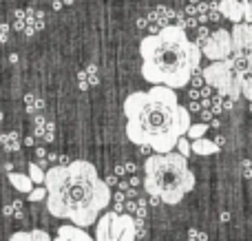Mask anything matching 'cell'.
<instances>
[{
	"mask_svg": "<svg viewBox=\"0 0 252 241\" xmlns=\"http://www.w3.org/2000/svg\"><path fill=\"white\" fill-rule=\"evenodd\" d=\"M44 188L49 190L47 212L73 226L89 228L97 224L102 211L111 204V188L91 162L75 159L47 171Z\"/></svg>",
	"mask_w": 252,
	"mask_h": 241,
	"instance_id": "7a4b0ae2",
	"label": "cell"
},
{
	"mask_svg": "<svg viewBox=\"0 0 252 241\" xmlns=\"http://www.w3.org/2000/svg\"><path fill=\"white\" fill-rule=\"evenodd\" d=\"M47 197H49V190L44 188V186H35V188L29 193L31 202H47Z\"/></svg>",
	"mask_w": 252,
	"mask_h": 241,
	"instance_id": "ac0fdd59",
	"label": "cell"
},
{
	"mask_svg": "<svg viewBox=\"0 0 252 241\" xmlns=\"http://www.w3.org/2000/svg\"><path fill=\"white\" fill-rule=\"evenodd\" d=\"M95 241H137V221L124 212H104L95 224Z\"/></svg>",
	"mask_w": 252,
	"mask_h": 241,
	"instance_id": "8992f818",
	"label": "cell"
},
{
	"mask_svg": "<svg viewBox=\"0 0 252 241\" xmlns=\"http://www.w3.org/2000/svg\"><path fill=\"white\" fill-rule=\"evenodd\" d=\"M9 184L22 195H29L31 190L35 188V184L31 181V177L25 175V173H9Z\"/></svg>",
	"mask_w": 252,
	"mask_h": 241,
	"instance_id": "8fae6325",
	"label": "cell"
},
{
	"mask_svg": "<svg viewBox=\"0 0 252 241\" xmlns=\"http://www.w3.org/2000/svg\"><path fill=\"white\" fill-rule=\"evenodd\" d=\"M241 95L252 102V73H244V82H241Z\"/></svg>",
	"mask_w": 252,
	"mask_h": 241,
	"instance_id": "e0dca14e",
	"label": "cell"
},
{
	"mask_svg": "<svg viewBox=\"0 0 252 241\" xmlns=\"http://www.w3.org/2000/svg\"><path fill=\"white\" fill-rule=\"evenodd\" d=\"M177 149H179V155H184V157H188V155L192 153V144L186 140V137H182V140H179Z\"/></svg>",
	"mask_w": 252,
	"mask_h": 241,
	"instance_id": "ffe728a7",
	"label": "cell"
},
{
	"mask_svg": "<svg viewBox=\"0 0 252 241\" xmlns=\"http://www.w3.org/2000/svg\"><path fill=\"white\" fill-rule=\"evenodd\" d=\"M219 149H221V146H217V142H210V140H206V137H204V140H195V142H192V153L201 155V157L219 153Z\"/></svg>",
	"mask_w": 252,
	"mask_h": 241,
	"instance_id": "4fadbf2b",
	"label": "cell"
},
{
	"mask_svg": "<svg viewBox=\"0 0 252 241\" xmlns=\"http://www.w3.org/2000/svg\"><path fill=\"white\" fill-rule=\"evenodd\" d=\"M9 241H53V239L44 230H20V233H13Z\"/></svg>",
	"mask_w": 252,
	"mask_h": 241,
	"instance_id": "7c38bea8",
	"label": "cell"
},
{
	"mask_svg": "<svg viewBox=\"0 0 252 241\" xmlns=\"http://www.w3.org/2000/svg\"><path fill=\"white\" fill-rule=\"evenodd\" d=\"M2 144L7 151H18L20 149V142H18V133H7L2 135Z\"/></svg>",
	"mask_w": 252,
	"mask_h": 241,
	"instance_id": "2e32d148",
	"label": "cell"
},
{
	"mask_svg": "<svg viewBox=\"0 0 252 241\" xmlns=\"http://www.w3.org/2000/svg\"><path fill=\"white\" fill-rule=\"evenodd\" d=\"M188 241H206V235L199 233V230H190L188 233Z\"/></svg>",
	"mask_w": 252,
	"mask_h": 241,
	"instance_id": "7402d4cb",
	"label": "cell"
},
{
	"mask_svg": "<svg viewBox=\"0 0 252 241\" xmlns=\"http://www.w3.org/2000/svg\"><path fill=\"white\" fill-rule=\"evenodd\" d=\"M232 47H235V56L252 58V25L248 22H239L232 27Z\"/></svg>",
	"mask_w": 252,
	"mask_h": 241,
	"instance_id": "ba28073f",
	"label": "cell"
},
{
	"mask_svg": "<svg viewBox=\"0 0 252 241\" xmlns=\"http://www.w3.org/2000/svg\"><path fill=\"white\" fill-rule=\"evenodd\" d=\"M27 175L31 177V181H33L35 186H44L47 171H42V168H40V164H29V173H27Z\"/></svg>",
	"mask_w": 252,
	"mask_h": 241,
	"instance_id": "5bb4252c",
	"label": "cell"
},
{
	"mask_svg": "<svg viewBox=\"0 0 252 241\" xmlns=\"http://www.w3.org/2000/svg\"><path fill=\"white\" fill-rule=\"evenodd\" d=\"M53 241H95V239H93L91 235L84 233V228L71 224V226H60Z\"/></svg>",
	"mask_w": 252,
	"mask_h": 241,
	"instance_id": "30bf717a",
	"label": "cell"
},
{
	"mask_svg": "<svg viewBox=\"0 0 252 241\" xmlns=\"http://www.w3.org/2000/svg\"><path fill=\"white\" fill-rule=\"evenodd\" d=\"M188 111H190V113H197V111H199V104H197V102H192V104L188 106Z\"/></svg>",
	"mask_w": 252,
	"mask_h": 241,
	"instance_id": "d4e9b609",
	"label": "cell"
},
{
	"mask_svg": "<svg viewBox=\"0 0 252 241\" xmlns=\"http://www.w3.org/2000/svg\"><path fill=\"white\" fill-rule=\"evenodd\" d=\"M206 131H208V124H204V122H199V124H192V126H190V131H188V137H190L192 142H195V140H204Z\"/></svg>",
	"mask_w": 252,
	"mask_h": 241,
	"instance_id": "9a60e30c",
	"label": "cell"
},
{
	"mask_svg": "<svg viewBox=\"0 0 252 241\" xmlns=\"http://www.w3.org/2000/svg\"><path fill=\"white\" fill-rule=\"evenodd\" d=\"M201 73H204L206 84L217 89L221 97H230V100H235V102L241 97L244 73H239V71L235 69L232 58L230 60H223V62H210Z\"/></svg>",
	"mask_w": 252,
	"mask_h": 241,
	"instance_id": "5b68a950",
	"label": "cell"
},
{
	"mask_svg": "<svg viewBox=\"0 0 252 241\" xmlns=\"http://www.w3.org/2000/svg\"><path fill=\"white\" fill-rule=\"evenodd\" d=\"M219 13L223 18H228L230 22L239 25L244 20V2L241 0H221L219 2Z\"/></svg>",
	"mask_w": 252,
	"mask_h": 241,
	"instance_id": "9c48e42d",
	"label": "cell"
},
{
	"mask_svg": "<svg viewBox=\"0 0 252 241\" xmlns=\"http://www.w3.org/2000/svg\"><path fill=\"white\" fill-rule=\"evenodd\" d=\"M144 188L161 204H179L195 188V173L179 153H153L144 162Z\"/></svg>",
	"mask_w": 252,
	"mask_h": 241,
	"instance_id": "277c9868",
	"label": "cell"
},
{
	"mask_svg": "<svg viewBox=\"0 0 252 241\" xmlns=\"http://www.w3.org/2000/svg\"><path fill=\"white\" fill-rule=\"evenodd\" d=\"M106 184H109V188H111V186L120 184V181H118V177H115V175H111V177H106Z\"/></svg>",
	"mask_w": 252,
	"mask_h": 241,
	"instance_id": "cb8c5ba5",
	"label": "cell"
},
{
	"mask_svg": "<svg viewBox=\"0 0 252 241\" xmlns=\"http://www.w3.org/2000/svg\"><path fill=\"white\" fill-rule=\"evenodd\" d=\"M244 20L248 22V25H252V0L244 2Z\"/></svg>",
	"mask_w": 252,
	"mask_h": 241,
	"instance_id": "44dd1931",
	"label": "cell"
},
{
	"mask_svg": "<svg viewBox=\"0 0 252 241\" xmlns=\"http://www.w3.org/2000/svg\"><path fill=\"white\" fill-rule=\"evenodd\" d=\"M4 215H7V217H16V219H20V217H22L20 202H13V204H9V206H4Z\"/></svg>",
	"mask_w": 252,
	"mask_h": 241,
	"instance_id": "d6986e66",
	"label": "cell"
},
{
	"mask_svg": "<svg viewBox=\"0 0 252 241\" xmlns=\"http://www.w3.org/2000/svg\"><path fill=\"white\" fill-rule=\"evenodd\" d=\"M248 60H250V73H252V58H248Z\"/></svg>",
	"mask_w": 252,
	"mask_h": 241,
	"instance_id": "484cf974",
	"label": "cell"
},
{
	"mask_svg": "<svg viewBox=\"0 0 252 241\" xmlns=\"http://www.w3.org/2000/svg\"><path fill=\"white\" fill-rule=\"evenodd\" d=\"M126 137L137 146H148L155 153H173L182 137L188 135L192 122L190 111L179 104V97L168 87L130 93L124 100Z\"/></svg>",
	"mask_w": 252,
	"mask_h": 241,
	"instance_id": "6da1fadb",
	"label": "cell"
},
{
	"mask_svg": "<svg viewBox=\"0 0 252 241\" xmlns=\"http://www.w3.org/2000/svg\"><path fill=\"white\" fill-rule=\"evenodd\" d=\"M241 164H244V175L252 177V162H241Z\"/></svg>",
	"mask_w": 252,
	"mask_h": 241,
	"instance_id": "603a6c76",
	"label": "cell"
},
{
	"mask_svg": "<svg viewBox=\"0 0 252 241\" xmlns=\"http://www.w3.org/2000/svg\"><path fill=\"white\" fill-rule=\"evenodd\" d=\"M139 56L146 82L177 91L192 82L204 53L199 44L188 40L184 27L168 25L139 42Z\"/></svg>",
	"mask_w": 252,
	"mask_h": 241,
	"instance_id": "3957f363",
	"label": "cell"
},
{
	"mask_svg": "<svg viewBox=\"0 0 252 241\" xmlns=\"http://www.w3.org/2000/svg\"><path fill=\"white\" fill-rule=\"evenodd\" d=\"M201 53L204 58L213 62H223V60H230L235 56V47H232V33L226 29H217L208 35L204 44H201Z\"/></svg>",
	"mask_w": 252,
	"mask_h": 241,
	"instance_id": "52a82bcc",
	"label": "cell"
}]
</instances>
